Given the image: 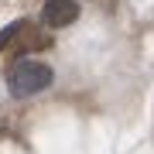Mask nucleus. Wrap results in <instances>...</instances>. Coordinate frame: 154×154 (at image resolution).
<instances>
[{
  "instance_id": "obj_1",
  "label": "nucleus",
  "mask_w": 154,
  "mask_h": 154,
  "mask_svg": "<svg viewBox=\"0 0 154 154\" xmlns=\"http://www.w3.org/2000/svg\"><path fill=\"white\" fill-rule=\"evenodd\" d=\"M51 79H55V75H51V69L45 65V62L24 58V62H17V65L11 69L7 86H11V93L17 99H24V96H34V93H41V89H48Z\"/></svg>"
},
{
  "instance_id": "obj_2",
  "label": "nucleus",
  "mask_w": 154,
  "mask_h": 154,
  "mask_svg": "<svg viewBox=\"0 0 154 154\" xmlns=\"http://www.w3.org/2000/svg\"><path fill=\"white\" fill-rule=\"evenodd\" d=\"M75 17H79L75 0H45V7H41L45 28H69V24H75Z\"/></svg>"
},
{
  "instance_id": "obj_3",
  "label": "nucleus",
  "mask_w": 154,
  "mask_h": 154,
  "mask_svg": "<svg viewBox=\"0 0 154 154\" xmlns=\"http://www.w3.org/2000/svg\"><path fill=\"white\" fill-rule=\"evenodd\" d=\"M21 31H24V21H14V24H7V31L0 34V51H4V48H7V45H11V41L17 38V34H21Z\"/></svg>"
}]
</instances>
